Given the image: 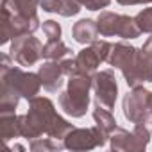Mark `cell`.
Listing matches in <instances>:
<instances>
[{"mask_svg": "<svg viewBox=\"0 0 152 152\" xmlns=\"http://www.w3.org/2000/svg\"><path fill=\"white\" fill-rule=\"evenodd\" d=\"M22 138L34 140L43 134L63 141L66 134L75 129L73 124L64 120L54 107V102L47 97H34L29 100V111L18 115Z\"/></svg>", "mask_w": 152, "mask_h": 152, "instance_id": "1", "label": "cell"}, {"mask_svg": "<svg viewBox=\"0 0 152 152\" xmlns=\"http://www.w3.org/2000/svg\"><path fill=\"white\" fill-rule=\"evenodd\" d=\"M0 84V113H15L20 99H34L43 86L38 73L23 72L20 66L13 64L11 54H2Z\"/></svg>", "mask_w": 152, "mask_h": 152, "instance_id": "2", "label": "cell"}, {"mask_svg": "<svg viewBox=\"0 0 152 152\" xmlns=\"http://www.w3.org/2000/svg\"><path fill=\"white\" fill-rule=\"evenodd\" d=\"M107 63L122 70L124 79L131 88L143 86V83H152V59L145 56L141 48L118 41L113 45Z\"/></svg>", "mask_w": 152, "mask_h": 152, "instance_id": "3", "label": "cell"}, {"mask_svg": "<svg viewBox=\"0 0 152 152\" xmlns=\"http://www.w3.org/2000/svg\"><path fill=\"white\" fill-rule=\"evenodd\" d=\"M93 88V75L86 73H75L68 77V88L61 91L59 95V106L61 109L73 116L81 118L86 115L90 106V90Z\"/></svg>", "mask_w": 152, "mask_h": 152, "instance_id": "4", "label": "cell"}, {"mask_svg": "<svg viewBox=\"0 0 152 152\" xmlns=\"http://www.w3.org/2000/svg\"><path fill=\"white\" fill-rule=\"evenodd\" d=\"M122 109L131 124H147L152 120V91L143 86L132 88L124 97Z\"/></svg>", "mask_w": 152, "mask_h": 152, "instance_id": "5", "label": "cell"}, {"mask_svg": "<svg viewBox=\"0 0 152 152\" xmlns=\"http://www.w3.org/2000/svg\"><path fill=\"white\" fill-rule=\"evenodd\" d=\"M148 141L150 129L145 124H134V129L131 132L116 127L109 136V147L115 152H143Z\"/></svg>", "mask_w": 152, "mask_h": 152, "instance_id": "6", "label": "cell"}, {"mask_svg": "<svg viewBox=\"0 0 152 152\" xmlns=\"http://www.w3.org/2000/svg\"><path fill=\"white\" fill-rule=\"evenodd\" d=\"M39 18L38 16H16L11 15L7 9H2V23H0V43L13 41L15 38L22 34H34L39 29Z\"/></svg>", "mask_w": 152, "mask_h": 152, "instance_id": "7", "label": "cell"}, {"mask_svg": "<svg viewBox=\"0 0 152 152\" xmlns=\"http://www.w3.org/2000/svg\"><path fill=\"white\" fill-rule=\"evenodd\" d=\"M107 140L109 136L95 124V127H88V129H79V127L72 129L63 141H64V148L68 150H91L97 147H104Z\"/></svg>", "mask_w": 152, "mask_h": 152, "instance_id": "8", "label": "cell"}, {"mask_svg": "<svg viewBox=\"0 0 152 152\" xmlns=\"http://www.w3.org/2000/svg\"><path fill=\"white\" fill-rule=\"evenodd\" d=\"M9 54L20 66H34L43 57V45L32 34H22L11 41Z\"/></svg>", "mask_w": 152, "mask_h": 152, "instance_id": "9", "label": "cell"}, {"mask_svg": "<svg viewBox=\"0 0 152 152\" xmlns=\"http://www.w3.org/2000/svg\"><path fill=\"white\" fill-rule=\"evenodd\" d=\"M93 91H95V106L113 109L118 97V83L113 70H102L93 75Z\"/></svg>", "mask_w": 152, "mask_h": 152, "instance_id": "10", "label": "cell"}, {"mask_svg": "<svg viewBox=\"0 0 152 152\" xmlns=\"http://www.w3.org/2000/svg\"><path fill=\"white\" fill-rule=\"evenodd\" d=\"M38 75L41 79V84L47 91L50 93H56L57 90H61L63 86V77H66L64 72H63V66H61V61H47L39 66L38 70Z\"/></svg>", "mask_w": 152, "mask_h": 152, "instance_id": "11", "label": "cell"}, {"mask_svg": "<svg viewBox=\"0 0 152 152\" xmlns=\"http://www.w3.org/2000/svg\"><path fill=\"white\" fill-rule=\"evenodd\" d=\"M72 36L73 39L81 43V45H86V43H93L99 36V27H97V20H91V18H83L79 20L77 23H73L72 27Z\"/></svg>", "mask_w": 152, "mask_h": 152, "instance_id": "12", "label": "cell"}, {"mask_svg": "<svg viewBox=\"0 0 152 152\" xmlns=\"http://www.w3.org/2000/svg\"><path fill=\"white\" fill-rule=\"evenodd\" d=\"M75 61H77V70L79 73H86V75H95L97 68L100 66L102 59L97 54V50L90 45L86 48H83L77 56H75Z\"/></svg>", "mask_w": 152, "mask_h": 152, "instance_id": "13", "label": "cell"}, {"mask_svg": "<svg viewBox=\"0 0 152 152\" xmlns=\"http://www.w3.org/2000/svg\"><path fill=\"white\" fill-rule=\"evenodd\" d=\"M41 0H2V9H7L11 15L16 16H38L36 11Z\"/></svg>", "mask_w": 152, "mask_h": 152, "instance_id": "14", "label": "cell"}, {"mask_svg": "<svg viewBox=\"0 0 152 152\" xmlns=\"http://www.w3.org/2000/svg\"><path fill=\"white\" fill-rule=\"evenodd\" d=\"M22 136L20 132V118L15 113H0V138L7 143L13 138Z\"/></svg>", "mask_w": 152, "mask_h": 152, "instance_id": "15", "label": "cell"}, {"mask_svg": "<svg viewBox=\"0 0 152 152\" xmlns=\"http://www.w3.org/2000/svg\"><path fill=\"white\" fill-rule=\"evenodd\" d=\"M118 25H120V15L111 13V11H100L97 18V27H99L100 36L104 38L118 36Z\"/></svg>", "mask_w": 152, "mask_h": 152, "instance_id": "16", "label": "cell"}, {"mask_svg": "<svg viewBox=\"0 0 152 152\" xmlns=\"http://www.w3.org/2000/svg\"><path fill=\"white\" fill-rule=\"evenodd\" d=\"M68 54H72V50L61 39H48L43 45V57L48 61H61Z\"/></svg>", "mask_w": 152, "mask_h": 152, "instance_id": "17", "label": "cell"}, {"mask_svg": "<svg viewBox=\"0 0 152 152\" xmlns=\"http://www.w3.org/2000/svg\"><path fill=\"white\" fill-rule=\"evenodd\" d=\"M93 120H95V124L107 136H111V132L118 127V124H116L115 116L111 115V111L106 109V107H100V106H95V109H93Z\"/></svg>", "mask_w": 152, "mask_h": 152, "instance_id": "18", "label": "cell"}, {"mask_svg": "<svg viewBox=\"0 0 152 152\" xmlns=\"http://www.w3.org/2000/svg\"><path fill=\"white\" fill-rule=\"evenodd\" d=\"M141 34L136 20L127 15H120V25H118V38L122 39H134Z\"/></svg>", "mask_w": 152, "mask_h": 152, "instance_id": "19", "label": "cell"}, {"mask_svg": "<svg viewBox=\"0 0 152 152\" xmlns=\"http://www.w3.org/2000/svg\"><path fill=\"white\" fill-rule=\"evenodd\" d=\"M29 148H31L32 152H54V150L64 148V141L54 140V138H50V136H47V138H41V136H39V138L31 140Z\"/></svg>", "mask_w": 152, "mask_h": 152, "instance_id": "20", "label": "cell"}, {"mask_svg": "<svg viewBox=\"0 0 152 152\" xmlns=\"http://www.w3.org/2000/svg\"><path fill=\"white\" fill-rule=\"evenodd\" d=\"M81 0H59V11L57 15L64 16V18H70V16H75L81 13Z\"/></svg>", "mask_w": 152, "mask_h": 152, "instance_id": "21", "label": "cell"}, {"mask_svg": "<svg viewBox=\"0 0 152 152\" xmlns=\"http://www.w3.org/2000/svg\"><path fill=\"white\" fill-rule=\"evenodd\" d=\"M138 27L141 32H147V34H152V7H147V9H141L136 16H134Z\"/></svg>", "mask_w": 152, "mask_h": 152, "instance_id": "22", "label": "cell"}, {"mask_svg": "<svg viewBox=\"0 0 152 152\" xmlns=\"http://www.w3.org/2000/svg\"><path fill=\"white\" fill-rule=\"evenodd\" d=\"M95 50H97V54L100 56V59H102V63H106V61H109V56H111V48H113V45L109 43V41H106V39H95L93 43H90Z\"/></svg>", "mask_w": 152, "mask_h": 152, "instance_id": "23", "label": "cell"}, {"mask_svg": "<svg viewBox=\"0 0 152 152\" xmlns=\"http://www.w3.org/2000/svg\"><path fill=\"white\" fill-rule=\"evenodd\" d=\"M41 27L48 39H61V25L56 20H45Z\"/></svg>", "mask_w": 152, "mask_h": 152, "instance_id": "24", "label": "cell"}, {"mask_svg": "<svg viewBox=\"0 0 152 152\" xmlns=\"http://www.w3.org/2000/svg\"><path fill=\"white\" fill-rule=\"evenodd\" d=\"M61 66H63V72L66 77H72V75L79 73L77 70V61H75V57H64L61 59Z\"/></svg>", "mask_w": 152, "mask_h": 152, "instance_id": "25", "label": "cell"}, {"mask_svg": "<svg viewBox=\"0 0 152 152\" xmlns=\"http://www.w3.org/2000/svg\"><path fill=\"white\" fill-rule=\"evenodd\" d=\"M81 4H83V7H86L90 11H100L111 4V0H81Z\"/></svg>", "mask_w": 152, "mask_h": 152, "instance_id": "26", "label": "cell"}, {"mask_svg": "<svg viewBox=\"0 0 152 152\" xmlns=\"http://www.w3.org/2000/svg\"><path fill=\"white\" fill-rule=\"evenodd\" d=\"M39 7L47 13H57L59 11V0H41Z\"/></svg>", "mask_w": 152, "mask_h": 152, "instance_id": "27", "label": "cell"}, {"mask_svg": "<svg viewBox=\"0 0 152 152\" xmlns=\"http://www.w3.org/2000/svg\"><path fill=\"white\" fill-rule=\"evenodd\" d=\"M141 50H143V54L145 56H148L150 59H152V36L143 43V47H141Z\"/></svg>", "mask_w": 152, "mask_h": 152, "instance_id": "28", "label": "cell"}, {"mask_svg": "<svg viewBox=\"0 0 152 152\" xmlns=\"http://www.w3.org/2000/svg\"><path fill=\"white\" fill-rule=\"evenodd\" d=\"M120 6H140V4H147L148 0H116Z\"/></svg>", "mask_w": 152, "mask_h": 152, "instance_id": "29", "label": "cell"}, {"mask_svg": "<svg viewBox=\"0 0 152 152\" xmlns=\"http://www.w3.org/2000/svg\"><path fill=\"white\" fill-rule=\"evenodd\" d=\"M15 150H18V152H23V150H25V148H23V147H22V145H15Z\"/></svg>", "mask_w": 152, "mask_h": 152, "instance_id": "30", "label": "cell"}, {"mask_svg": "<svg viewBox=\"0 0 152 152\" xmlns=\"http://www.w3.org/2000/svg\"><path fill=\"white\" fill-rule=\"evenodd\" d=\"M148 2H152V0H148Z\"/></svg>", "mask_w": 152, "mask_h": 152, "instance_id": "31", "label": "cell"}]
</instances>
